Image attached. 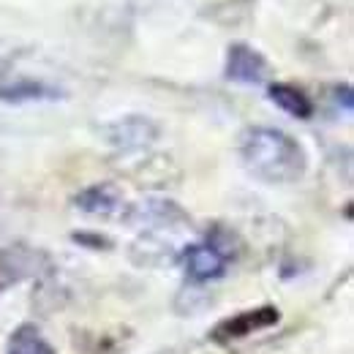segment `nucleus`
Instances as JSON below:
<instances>
[{
  "instance_id": "obj_1",
  "label": "nucleus",
  "mask_w": 354,
  "mask_h": 354,
  "mask_svg": "<svg viewBox=\"0 0 354 354\" xmlns=\"http://www.w3.org/2000/svg\"><path fill=\"white\" fill-rule=\"evenodd\" d=\"M240 158L251 175L270 185L297 183L308 169V156L303 145L286 131L270 126H254L243 131Z\"/></svg>"
},
{
  "instance_id": "obj_2",
  "label": "nucleus",
  "mask_w": 354,
  "mask_h": 354,
  "mask_svg": "<svg viewBox=\"0 0 354 354\" xmlns=\"http://www.w3.org/2000/svg\"><path fill=\"white\" fill-rule=\"evenodd\" d=\"M281 322V310L272 308V306H262V308H251L243 310V313H234L229 319H221L213 330H210V341L213 344H234V341H243V338H251L254 333H262L270 330Z\"/></svg>"
},
{
  "instance_id": "obj_3",
  "label": "nucleus",
  "mask_w": 354,
  "mask_h": 354,
  "mask_svg": "<svg viewBox=\"0 0 354 354\" xmlns=\"http://www.w3.org/2000/svg\"><path fill=\"white\" fill-rule=\"evenodd\" d=\"M161 136V129L153 118H145V115H126L120 120H112L104 126V139L115 147V150H123V153H131V150H145L150 147L156 139Z\"/></svg>"
},
{
  "instance_id": "obj_4",
  "label": "nucleus",
  "mask_w": 354,
  "mask_h": 354,
  "mask_svg": "<svg viewBox=\"0 0 354 354\" xmlns=\"http://www.w3.org/2000/svg\"><path fill=\"white\" fill-rule=\"evenodd\" d=\"M74 207L95 218H123L129 205L115 183H93L74 196Z\"/></svg>"
},
{
  "instance_id": "obj_5",
  "label": "nucleus",
  "mask_w": 354,
  "mask_h": 354,
  "mask_svg": "<svg viewBox=\"0 0 354 354\" xmlns=\"http://www.w3.org/2000/svg\"><path fill=\"white\" fill-rule=\"evenodd\" d=\"M66 93L44 80L0 71V101L6 104H36V101H57Z\"/></svg>"
},
{
  "instance_id": "obj_6",
  "label": "nucleus",
  "mask_w": 354,
  "mask_h": 354,
  "mask_svg": "<svg viewBox=\"0 0 354 354\" xmlns=\"http://www.w3.org/2000/svg\"><path fill=\"white\" fill-rule=\"evenodd\" d=\"M226 80L237 85H262L270 74L265 55L248 44H232L226 55Z\"/></svg>"
},
{
  "instance_id": "obj_7",
  "label": "nucleus",
  "mask_w": 354,
  "mask_h": 354,
  "mask_svg": "<svg viewBox=\"0 0 354 354\" xmlns=\"http://www.w3.org/2000/svg\"><path fill=\"white\" fill-rule=\"evenodd\" d=\"M183 265H185V272L194 283H207V281L221 278L229 262L210 243H194L183 251Z\"/></svg>"
},
{
  "instance_id": "obj_8",
  "label": "nucleus",
  "mask_w": 354,
  "mask_h": 354,
  "mask_svg": "<svg viewBox=\"0 0 354 354\" xmlns=\"http://www.w3.org/2000/svg\"><path fill=\"white\" fill-rule=\"evenodd\" d=\"M123 218L136 226H175V223L185 221L183 207L169 202V199H145L139 205L126 207Z\"/></svg>"
},
{
  "instance_id": "obj_9",
  "label": "nucleus",
  "mask_w": 354,
  "mask_h": 354,
  "mask_svg": "<svg viewBox=\"0 0 354 354\" xmlns=\"http://www.w3.org/2000/svg\"><path fill=\"white\" fill-rule=\"evenodd\" d=\"M0 270L8 278H28V275H36V272L49 270V259H46L41 251L17 245V248L0 251Z\"/></svg>"
},
{
  "instance_id": "obj_10",
  "label": "nucleus",
  "mask_w": 354,
  "mask_h": 354,
  "mask_svg": "<svg viewBox=\"0 0 354 354\" xmlns=\"http://www.w3.org/2000/svg\"><path fill=\"white\" fill-rule=\"evenodd\" d=\"M267 95H270V101H272L278 109H283L286 115H292V118H297V120H308L310 115H313V101H310L300 88H295V85L272 82V85L267 88Z\"/></svg>"
},
{
  "instance_id": "obj_11",
  "label": "nucleus",
  "mask_w": 354,
  "mask_h": 354,
  "mask_svg": "<svg viewBox=\"0 0 354 354\" xmlns=\"http://www.w3.org/2000/svg\"><path fill=\"white\" fill-rule=\"evenodd\" d=\"M8 354H55V349H52V344L41 335V330L36 324H19L11 333Z\"/></svg>"
},
{
  "instance_id": "obj_12",
  "label": "nucleus",
  "mask_w": 354,
  "mask_h": 354,
  "mask_svg": "<svg viewBox=\"0 0 354 354\" xmlns=\"http://www.w3.org/2000/svg\"><path fill=\"white\" fill-rule=\"evenodd\" d=\"M207 306H213V297L202 289H183L175 300V310L180 316H194L199 310H205Z\"/></svg>"
},
{
  "instance_id": "obj_13",
  "label": "nucleus",
  "mask_w": 354,
  "mask_h": 354,
  "mask_svg": "<svg viewBox=\"0 0 354 354\" xmlns=\"http://www.w3.org/2000/svg\"><path fill=\"white\" fill-rule=\"evenodd\" d=\"M74 243L88 245V248H95V251H101V248H112V243H109L106 237H101V234H88V232H77V234H74Z\"/></svg>"
},
{
  "instance_id": "obj_14",
  "label": "nucleus",
  "mask_w": 354,
  "mask_h": 354,
  "mask_svg": "<svg viewBox=\"0 0 354 354\" xmlns=\"http://www.w3.org/2000/svg\"><path fill=\"white\" fill-rule=\"evenodd\" d=\"M161 354H202V352H199L196 346H194V349L185 346V349H167V352H161Z\"/></svg>"
}]
</instances>
